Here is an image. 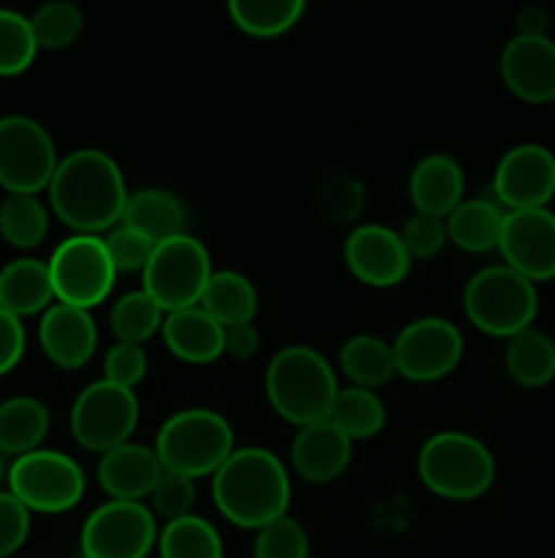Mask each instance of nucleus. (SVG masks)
<instances>
[{"label":"nucleus","instance_id":"obj_1","mask_svg":"<svg viewBox=\"0 0 555 558\" xmlns=\"http://www.w3.org/2000/svg\"><path fill=\"white\" fill-rule=\"evenodd\" d=\"M47 194L54 216L74 234H107L123 221L131 191L109 153L82 147L60 158Z\"/></svg>","mask_w":555,"mask_h":558},{"label":"nucleus","instance_id":"obj_2","mask_svg":"<svg viewBox=\"0 0 555 558\" xmlns=\"http://www.w3.org/2000/svg\"><path fill=\"white\" fill-rule=\"evenodd\" d=\"M292 483L281 458L267 447H237L212 474V501L232 526L259 532L288 515Z\"/></svg>","mask_w":555,"mask_h":558},{"label":"nucleus","instance_id":"obj_3","mask_svg":"<svg viewBox=\"0 0 555 558\" xmlns=\"http://www.w3.org/2000/svg\"><path fill=\"white\" fill-rule=\"evenodd\" d=\"M337 390L341 385H337L335 368L313 347L292 343L281 349L267 365V401L278 417L297 428L330 420Z\"/></svg>","mask_w":555,"mask_h":558},{"label":"nucleus","instance_id":"obj_4","mask_svg":"<svg viewBox=\"0 0 555 558\" xmlns=\"http://www.w3.org/2000/svg\"><path fill=\"white\" fill-rule=\"evenodd\" d=\"M424 488L446 501L482 499L495 483V458L484 441L462 430H439L417 456Z\"/></svg>","mask_w":555,"mask_h":558},{"label":"nucleus","instance_id":"obj_5","mask_svg":"<svg viewBox=\"0 0 555 558\" xmlns=\"http://www.w3.org/2000/svg\"><path fill=\"white\" fill-rule=\"evenodd\" d=\"M152 450L163 472L199 480L212 477L237 447H234L232 425L223 414L194 407L180 409L172 417L163 420Z\"/></svg>","mask_w":555,"mask_h":558},{"label":"nucleus","instance_id":"obj_6","mask_svg":"<svg viewBox=\"0 0 555 558\" xmlns=\"http://www.w3.org/2000/svg\"><path fill=\"white\" fill-rule=\"evenodd\" d=\"M462 311L479 332L509 341L536 322V283L506 267L504 262L482 267L462 289Z\"/></svg>","mask_w":555,"mask_h":558},{"label":"nucleus","instance_id":"obj_7","mask_svg":"<svg viewBox=\"0 0 555 558\" xmlns=\"http://www.w3.org/2000/svg\"><path fill=\"white\" fill-rule=\"evenodd\" d=\"M210 276L212 259L205 245L190 234H180L152 248L150 262L141 270V289L161 305L163 314H172L199 305Z\"/></svg>","mask_w":555,"mask_h":558},{"label":"nucleus","instance_id":"obj_8","mask_svg":"<svg viewBox=\"0 0 555 558\" xmlns=\"http://www.w3.org/2000/svg\"><path fill=\"white\" fill-rule=\"evenodd\" d=\"M5 485L30 512L60 515L79 505L87 480L79 463L65 452L33 450L14 458Z\"/></svg>","mask_w":555,"mask_h":558},{"label":"nucleus","instance_id":"obj_9","mask_svg":"<svg viewBox=\"0 0 555 558\" xmlns=\"http://www.w3.org/2000/svg\"><path fill=\"white\" fill-rule=\"evenodd\" d=\"M47 265L54 287V303L85 311L101 305L118 278L101 234H71L52 251Z\"/></svg>","mask_w":555,"mask_h":558},{"label":"nucleus","instance_id":"obj_10","mask_svg":"<svg viewBox=\"0 0 555 558\" xmlns=\"http://www.w3.org/2000/svg\"><path fill=\"white\" fill-rule=\"evenodd\" d=\"M71 436L87 452L114 450L134 436L139 425V401L134 390L98 379L76 396L69 414Z\"/></svg>","mask_w":555,"mask_h":558},{"label":"nucleus","instance_id":"obj_11","mask_svg":"<svg viewBox=\"0 0 555 558\" xmlns=\"http://www.w3.org/2000/svg\"><path fill=\"white\" fill-rule=\"evenodd\" d=\"M60 158L49 131L27 114L0 118V189L5 194H41Z\"/></svg>","mask_w":555,"mask_h":558},{"label":"nucleus","instance_id":"obj_12","mask_svg":"<svg viewBox=\"0 0 555 558\" xmlns=\"http://www.w3.org/2000/svg\"><path fill=\"white\" fill-rule=\"evenodd\" d=\"M156 543L158 523L145 501H103L79 534L85 558H147Z\"/></svg>","mask_w":555,"mask_h":558},{"label":"nucleus","instance_id":"obj_13","mask_svg":"<svg viewBox=\"0 0 555 558\" xmlns=\"http://www.w3.org/2000/svg\"><path fill=\"white\" fill-rule=\"evenodd\" d=\"M462 349V332L444 316L408 322L392 341L397 376L417 385H430L449 376L460 365Z\"/></svg>","mask_w":555,"mask_h":558},{"label":"nucleus","instance_id":"obj_14","mask_svg":"<svg viewBox=\"0 0 555 558\" xmlns=\"http://www.w3.org/2000/svg\"><path fill=\"white\" fill-rule=\"evenodd\" d=\"M490 196L506 213L547 207L555 196V153L536 142L509 147L495 163Z\"/></svg>","mask_w":555,"mask_h":558},{"label":"nucleus","instance_id":"obj_15","mask_svg":"<svg viewBox=\"0 0 555 558\" xmlns=\"http://www.w3.org/2000/svg\"><path fill=\"white\" fill-rule=\"evenodd\" d=\"M506 267L544 283L555 278V213L550 207L509 210L501 229L498 248Z\"/></svg>","mask_w":555,"mask_h":558},{"label":"nucleus","instance_id":"obj_16","mask_svg":"<svg viewBox=\"0 0 555 558\" xmlns=\"http://www.w3.org/2000/svg\"><path fill=\"white\" fill-rule=\"evenodd\" d=\"M343 262L359 283L373 289L400 287L411 272V256L395 229L359 223L343 243Z\"/></svg>","mask_w":555,"mask_h":558},{"label":"nucleus","instance_id":"obj_17","mask_svg":"<svg viewBox=\"0 0 555 558\" xmlns=\"http://www.w3.org/2000/svg\"><path fill=\"white\" fill-rule=\"evenodd\" d=\"M501 80L526 104L555 101V41L550 36H515L501 52Z\"/></svg>","mask_w":555,"mask_h":558},{"label":"nucleus","instance_id":"obj_18","mask_svg":"<svg viewBox=\"0 0 555 558\" xmlns=\"http://www.w3.org/2000/svg\"><path fill=\"white\" fill-rule=\"evenodd\" d=\"M38 343L41 352L60 371H79L96 354L98 330L90 311L74 305H49L38 322Z\"/></svg>","mask_w":555,"mask_h":558},{"label":"nucleus","instance_id":"obj_19","mask_svg":"<svg viewBox=\"0 0 555 558\" xmlns=\"http://www.w3.org/2000/svg\"><path fill=\"white\" fill-rule=\"evenodd\" d=\"M354 441L348 439L343 430H337L330 420L324 423L305 425L297 428V436L288 450V461H292L294 474L303 483L310 485H330L351 463Z\"/></svg>","mask_w":555,"mask_h":558},{"label":"nucleus","instance_id":"obj_20","mask_svg":"<svg viewBox=\"0 0 555 558\" xmlns=\"http://www.w3.org/2000/svg\"><path fill=\"white\" fill-rule=\"evenodd\" d=\"M163 466L156 450L136 441L103 452L96 466L98 488L118 501H145L161 480Z\"/></svg>","mask_w":555,"mask_h":558},{"label":"nucleus","instance_id":"obj_21","mask_svg":"<svg viewBox=\"0 0 555 558\" xmlns=\"http://www.w3.org/2000/svg\"><path fill=\"white\" fill-rule=\"evenodd\" d=\"M408 196H411L414 213L446 218L466 199L462 167L446 153H430L414 167L408 178Z\"/></svg>","mask_w":555,"mask_h":558},{"label":"nucleus","instance_id":"obj_22","mask_svg":"<svg viewBox=\"0 0 555 558\" xmlns=\"http://www.w3.org/2000/svg\"><path fill=\"white\" fill-rule=\"evenodd\" d=\"M161 338L169 352L188 365H210L223 352V325L201 305L180 308L163 316Z\"/></svg>","mask_w":555,"mask_h":558},{"label":"nucleus","instance_id":"obj_23","mask_svg":"<svg viewBox=\"0 0 555 558\" xmlns=\"http://www.w3.org/2000/svg\"><path fill=\"white\" fill-rule=\"evenodd\" d=\"M506 210L493 196L462 199L446 221V238L466 254H490L498 248Z\"/></svg>","mask_w":555,"mask_h":558},{"label":"nucleus","instance_id":"obj_24","mask_svg":"<svg viewBox=\"0 0 555 558\" xmlns=\"http://www.w3.org/2000/svg\"><path fill=\"white\" fill-rule=\"evenodd\" d=\"M54 305L49 265L41 259H14L0 270V308L14 316H36Z\"/></svg>","mask_w":555,"mask_h":558},{"label":"nucleus","instance_id":"obj_25","mask_svg":"<svg viewBox=\"0 0 555 558\" xmlns=\"http://www.w3.org/2000/svg\"><path fill=\"white\" fill-rule=\"evenodd\" d=\"M123 223L139 229L158 245L163 240L188 234V210L172 191L141 189L134 191L125 202Z\"/></svg>","mask_w":555,"mask_h":558},{"label":"nucleus","instance_id":"obj_26","mask_svg":"<svg viewBox=\"0 0 555 558\" xmlns=\"http://www.w3.org/2000/svg\"><path fill=\"white\" fill-rule=\"evenodd\" d=\"M506 374L526 390H542L555 379V341L547 332L528 327L506 341Z\"/></svg>","mask_w":555,"mask_h":558},{"label":"nucleus","instance_id":"obj_27","mask_svg":"<svg viewBox=\"0 0 555 558\" xmlns=\"http://www.w3.org/2000/svg\"><path fill=\"white\" fill-rule=\"evenodd\" d=\"M49 434V412L38 398L14 396L0 403V452L11 458L41 450Z\"/></svg>","mask_w":555,"mask_h":558},{"label":"nucleus","instance_id":"obj_28","mask_svg":"<svg viewBox=\"0 0 555 558\" xmlns=\"http://www.w3.org/2000/svg\"><path fill=\"white\" fill-rule=\"evenodd\" d=\"M337 365H341L343 376L351 381V387H365V390L384 387L397 376L392 343L379 336H370V332L348 338L337 352Z\"/></svg>","mask_w":555,"mask_h":558},{"label":"nucleus","instance_id":"obj_29","mask_svg":"<svg viewBox=\"0 0 555 558\" xmlns=\"http://www.w3.org/2000/svg\"><path fill=\"white\" fill-rule=\"evenodd\" d=\"M201 308L221 322L223 327L254 322L259 311V294H256L254 281L237 270H212L207 281L205 294L199 300Z\"/></svg>","mask_w":555,"mask_h":558},{"label":"nucleus","instance_id":"obj_30","mask_svg":"<svg viewBox=\"0 0 555 558\" xmlns=\"http://www.w3.org/2000/svg\"><path fill=\"white\" fill-rule=\"evenodd\" d=\"M226 9L245 36L278 38L297 25L305 0H226Z\"/></svg>","mask_w":555,"mask_h":558},{"label":"nucleus","instance_id":"obj_31","mask_svg":"<svg viewBox=\"0 0 555 558\" xmlns=\"http://www.w3.org/2000/svg\"><path fill=\"white\" fill-rule=\"evenodd\" d=\"M330 423L348 436L351 441L373 439L381 434L386 423V407L375 390L365 387H341L335 403H332Z\"/></svg>","mask_w":555,"mask_h":558},{"label":"nucleus","instance_id":"obj_32","mask_svg":"<svg viewBox=\"0 0 555 558\" xmlns=\"http://www.w3.org/2000/svg\"><path fill=\"white\" fill-rule=\"evenodd\" d=\"M158 558H223V539L210 521L185 515L158 529Z\"/></svg>","mask_w":555,"mask_h":558},{"label":"nucleus","instance_id":"obj_33","mask_svg":"<svg viewBox=\"0 0 555 558\" xmlns=\"http://www.w3.org/2000/svg\"><path fill=\"white\" fill-rule=\"evenodd\" d=\"M49 232V213L36 194H5L0 202V238L20 251L44 243Z\"/></svg>","mask_w":555,"mask_h":558},{"label":"nucleus","instance_id":"obj_34","mask_svg":"<svg viewBox=\"0 0 555 558\" xmlns=\"http://www.w3.org/2000/svg\"><path fill=\"white\" fill-rule=\"evenodd\" d=\"M163 308L145 292V289H136V292L123 294L118 303L112 305V314H109V327H112L114 338L120 343H145L152 336L161 332L163 325Z\"/></svg>","mask_w":555,"mask_h":558},{"label":"nucleus","instance_id":"obj_35","mask_svg":"<svg viewBox=\"0 0 555 558\" xmlns=\"http://www.w3.org/2000/svg\"><path fill=\"white\" fill-rule=\"evenodd\" d=\"M321 218L335 227H351L368 210V189L348 172H330L316 189Z\"/></svg>","mask_w":555,"mask_h":558},{"label":"nucleus","instance_id":"obj_36","mask_svg":"<svg viewBox=\"0 0 555 558\" xmlns=\"http://www.w3.org/2000/svg\"><path fill=\"white\" fill-rule=\"evenodd\" d=\"M27 20H30L38 49L71 47L82 36V27H85L82 9L71 0H47Z\"/></svg>","mask_w":555,"mask_h":558},{"label":"nucleus","instance_id":"obj_37","mask_svg":"<svg viewBox=\"0 0 555 558\" xmlns=\"http://www.w3.org/2000/svg\"><path fill=\"white\" fill-rule=\"evenodd\" d=\"M38 44L30 20L11 9H0V76H20L33 65Z\"/></svg>","mask_w":555,"mask_h":558},{"label":"nucleus","instance_id":"obj_38","mask_svg":"<svg viewBox=\"0 0 555 558\" xmlns=\"http://www.w3.org/2000/svg\"><path fill=\"white\" fill-rule=\"evenodd\" d=\"M310 543L303 523L292 515H281L256 532L254 558H308Z\"/></svg>","mask_w":555,"mask_h":558},{"label":"nucleus","instance_id":"obj_39","mask_svg":"<svg viewBox=\"0 0 555 558\" xmlns=\"http://www.w3.org/2000/svg\"><path fill=\"white\" fill-rule=\"evenodd\" d=\"M101 238L118 272H141L150 262L152 248H156V243L147 234H141L139 229L128 227L123 221L109 229L107 234H101Z\"/></svg>","mask_w":555,"mask_h":558},{"label":"nucleus","instance_id":"obj_40","mask_svg":"<svg viewBox=\"0 0 555 558\" xmlns=\"http://www.w3.org/2000/svg\"><path fill=\"white\" fill-rule=\"evenodd\" d=\"M397 234H400L403 248L408 251L411 262L435 259L444 251V245L449 243L444 218L428 216V213H414V216H408Z\"/></svg>","mask_w":555,"mask_h":558},{"label":"nucleus","instance_id":"obj_41","mask_svg":"<svg viewBox=\"0 0 555 558\" xmlns=\"http://www.w3.org/2000/svg\"><path fill=\"white\" fill-rule=\"evenodd\" d=\"M150 510L152 515L161 518L163 523L177 521V518L194 515L196 505V485L190 477H183V474L163 472L158 485L150 494Z\"/></svg>","mask_w":555,"mask_h":558},{"label":"nucleus","instance_id":"obj_42","mask_svg":"<svg viewBox=\"0 0 555 558\" xmlns=\"http://www.w3.org/2000/svg\"><path fill=\"white\" fill-rule=\"evenodd\" d=\"M150 360H147L145 347L139 343H114L103 354V376L101 379L112 381V385L125 387V390H136L145 381Z\"/></svg>","mask_w":555,"mask_h":558},{"label":"nucleus","instance_id":"obj_43","mask_svg":"<svg viewBox=\"0 0 555 558\" xmlns=\"http://www.w3.org/2000/svg\"><path fill=\"white\" fill-rule=\"evenodd\" d=\"M30 537V510L11 494L0 490V558H11Z\"/></svg>","mask_w":555,"mask_h":558},{"label":"nucleus","instance_id":"obj_44","mask_svg":"<svg viewBox=\"0 0 555 558\" xmlns=\"http://www.w3.org/2000/svg\"><path fill=\"white\" fill-rule=\"evenodd\" d=\"M25 354V327L20 316L0 308V376L14 371Z\"/></svg>","mask_w":555,"mask_h":558},{"label":"nucleus","instance_id":"obj_45","mask_svg":"<svg viewBox=\"0 0 555 558\" xmlns=\"http://www.w3.org/2000/svg\"><path fill=\"white\" fill-rule=\"evenodd\" d=\"M261 347V336L254 322L223 327V352L234 360H250Z\"/></svg>","mask_w":555,"mask_h":558},{"label":"nucleus","instance_id":"obj_46","mask_svg":"<svg viewBox=\"0 0 555 558\" xmlns=\"http://www.w3.org/2000/svg\"><path fill=\"white\" fill-rule=\"evenodd\" d=\"M550 16L542 5H522L517 14V36H547Z\"/></svg>","mask_w":555,"mask_h":558},{"label":"nucleus","instance_id":"obj_47","mask_svg":"<svg viewBox=\"0 0 555 558\" xmlns=\"http://www.w3.org/2000/svg\"><path fill=\"white\" fill-rule=\"evenodd\" d=\"M5 477H9V466H5V456L0 452V485L5 483Z\"/></svg>","mask_w":555,"mask_h":558}]
</instances>
